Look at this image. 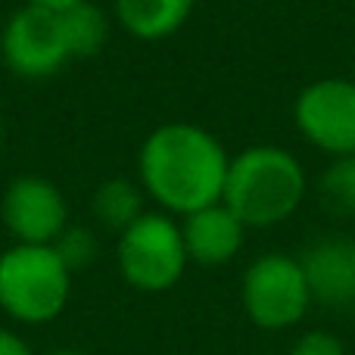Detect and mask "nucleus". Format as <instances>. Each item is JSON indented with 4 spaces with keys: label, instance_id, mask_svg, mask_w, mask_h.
<instances>
[{
    "label": "nucleus",
    "instance_id": "f257e3e1",
    "mask_svg": "<svg viewBox=\"0 0 355 355\" xmlns=\"http://www.w3.org/2000/svg\"><path fill=\"white\" fill-rule=\"evenodd\" d=\"M231 156L212 131L193 122H166L147 135L137 153V178L168 215H190L221 202Z\"/></svg>",
    "mask_w": 355,
    "mask_h": 355
},
{
    "label": "nucleus",
    "instance_id": "f03ea898",
    "mask_svg": "<svg viewBox=\"0 0 355 355\" xmlns=\"http://www.w3.org/2000/svg\"><path fill=\"white\" fill-rule=\"evenodd\" d=\"M306 190V168L290 150L259 144L231 156L221 202L246 227H275L302 206Z\"/></svg>",
    "mask_w": 355,
    "mask_h": 355
},
{
    "label": "nucleus",
    "instance_id": "7ed1b4c3",
    "mask_svg": "<svg viewBox=\"0 0 355 355\" xmlns=\"http://www.w3.org/2000/svg\"><path fill=\"white\" fill-rule=\"evenodd\" d=\"M72 293V268L56 246L16 243L0 256V306L22 324L53 321Z\"/></svg>",
    "mask_w": 355,
    "mask_h": 355
},
{
    "label": "nucleus",
    "instance_id": "20e7f679",
    "mask_svg": "<svg viewBox=\"0 0 355 355\" xmlns=\"http://www.w3.org/2000/svg\"><path fill=\"white\" fill-rule=\"evenodd\" d=\"M116 262L135 290L144 293L172 290L190 262L181 225L168 212H144L135 225L119 234Z\"/></svg>",
    "mask_w": 355,
    "mask_h": 355
},
{
    "label": "nucleus",
    "instance_id": "39448f33",
    "mask_svg": "<svg viewBox=\"0 0 355 355\" xmlns=\"http://www.w3.org/2000/svg\"><path fill=\"white\" fill-rule=\"evenodd\" d=\"M243 312L265 331H284L302 321L312 306L302 262L284 252H265L246 268L240 284Z\"/></svg>",
    "mask_w": 355,
    "mask_h": 355
},
{
    "label": "nucleus",
    "instance_id": "423d86ee",
    "mask_svg": "<svg viewBox=\"0 0 355 355\" xmlns=\"http://www.w3.org/2000/svg\"><path fill=\"white\" fill-rule=\"evenodd\" d=\"M0 56L19 78H50L72 62L62 10L22 3L0 31Z\"/></svg>",
    "mask_w": 355,
    "mask_h": 355
},
{
    "label": "nucleus",
    "instance_id": "0eeeda50",
    "mask_svg": "<svg viewBox=\"0 0 355 355\" xmlns=\"http://www.w3.org/2000/svg\"><path fill=\"white\" fill-rule=\"evenodd\" d=\"M296 131L324 156H355V81L321 78L306 85L293 103Z\"/></svg>",
    "mask_w": 355,
    "mask_h": 355
},
{
    "label": "nucleus",
    "instance_id": "6e6552de",
    "mask_svg": "<svg viewBox=\"0 0 355 355\" xmlns=\"http://www.w3.org/2000/svg\"><path fill=\"white\" fill-rule=\"evenodd\" d=\"M0 218L16 243L53 246L69 227V206L53 181L41 175H19L3 190Z\"/></svg>",
    "mask_w": 355,
    "mask_h": 355
},
{
    "label": "nucleus",
    "instance_id": "1a4fd4ad",
    "mask_svg": "<svg viewBox=\"0 0 355 355\" xmlns=\"http://www.w3.org/2000/svg\"><path fill=\"white\" fill-rule=\"evenodd\" d=\"M178 225H181L187 259L209 265V268L231 262L243 250L246 231H250L225 202H212L206 209H196V212L184 215Z\"/></svg>",
    "mask_w": 355,
    "mask_h": 355
},
{
    "label": "nucleus",
    "instance_id": "9d476101",
    "mask_svg": "<svg viewBox=\"0 0 355 355\" xmlns=\"http://www.w3.org/2000/svg\"><path fill=\"white\" fill-rule=\"evenodd\" d=\"M312 302L331 309L355 306V240L327 237L309 246L300 259Z\"/></svg>",
    "mask_w": 355,
    "mask_h": 355
},
{
    "label": "nucleus",
    "instance_id": "9b49d317",
    "mask_svg": "<svg viewBox=\"0 0 355 355\" xmlns=\"http://www.w3.org/2000/svg\"><path fill=\"white\" fill-rule=\"evenodd\" d=\"M193 3L196 0H112V16L137 41H162L184 28Z\"/></svg>",
    "mask_w": 355,
    "mask_h": 355
},
{
    "label": "nucleus",
    "instance_id": "f8f14e48",
    "mask_svg": "<svg viewBox=\"0 0 355 355\" xmlns=\"http://www.w3.org/2000/svg\"><path fill=\"white\" fill-rule=\"evenodd\" d=\"M144 187L141 181H128V178H110L94 190L91 200V212L100 225H106L110 231L122 234L125 227H131L141 218L147 209H144Z\"/></svg>",
    "mask_w": 355,
    "mask_h": 355
},
{
    "label": "nucleus",
    "instance_id": "ddd939ff",
    "mask_svg": "<svg viewBox=\"0 0 355 355\" xmlns=\"http://www.w3.org/2000/svg\"><path fill=\"white\" fill-rule=\"evenodd\" d=\"M62 22H66L72 60L97 56L103 50V44L110 41V16L94 0H81V3L62 10Z\"/></svg>",
    "mask_w": 355,
    "mask_h": 355
},
{
    "label": "nucleus",
    "instance_id": "4468645a",
    "mask_svg": "<svg viewBox=\"0 0 355 355\" xmlns=\"http://www.w3.org/2000/svg\"><path fill=\"white\" fill-rule=\"evenodd\" d=\"M318 196L327 212L355 215V156H337L318 178Z\"/></svg>",
    "mask_w": 355,
    "mask_h": 355
},
{
    "label": "nucleus",
    "instance_id": "2eb2a0df",
    "mask_svg": "<svg viewBox=\"0 0 355 355\" xmlns=\"http://www.w3.org/2000/svg\"><path fill=\"white\" fill-rule=\"evenodd\" d=\"M53 246L62 256V262H66L72 271L91 265L94 252H97V240H94V234L87 231V227H66Z\"/></svg>",
    "mask_w": 355,
    "mask_h": 355
},
{
    "label": "nucleus",
    "instance_id": "dca6fc26",
    "mask_svg": "<svg viewBox=\"0 0 355 355\" xmlns=\"http://www.w3.org/2000/svg\"><path fill=\"white\" fill-rule=\"evenodd\" d=\"M290 355H346V349H343V343H340L334 334L312 331V334H306V337L296 340Z\"/></svg>",
    "mask_w": 355,
    "mask_h": 355
},
{
    "label": "nucleus",
    "instance_id": "f3484780",
    "mask_svg": "<svg viewBox=\"0 0 355 355\" xmlns=\"http://www.w3.org/2000/svg\"><path fill=\"white\" fill-rule=\"evenodd\" d=\"M0 355H31L28 343L10 331H0Z\"/></svg>",
    "mask_w": 355,
    "mask_h": 355
},
{
    "label": "nucleus",
    "instance_id": "a211bd4d",
    "mask_svg": "<svg viewBox=\"0 0 355 355\" xmlns=\"http://www.w3.org/2000/svg\"><path fill=\"white\" fill-rule=\"evenodd\" d=\"M25 3H37V6H50V10H69V6L81 3V0H25Z\"/></svg>",
    "mask_w": 355,
    "mask_h": 355
},
{
    "label": "nucleus",
    "instance_id": "6ab92c4d",
    "mask_svg": "<svg viewBox=\"0 0 355 355\" xmlns=\"http://www.w3.org/2000/svg\"><path fill=\"white\" fill-rule=\"evenodd\" d=\"M47 355H81V352H75V349H53V352H47Z\"/></svg>",
    "mask_w": 355,
    "mask_h": 355
},
{
    "label": "nucleus",
    "instance_id": "aec40b11",
    "mask_svg": "<svg viewBox=\"0 0 355 355\" xmlns=\"http://www.w3.org/2000/svg\"><path fill=\"white\" fill-rule=\"evenodd\" d=\"M0 137H3V125H0Z\"/></svg>",
    "mask_w": 355,
    "mask_h": 355
},
{
    "label": "nucleus",
    "instance_id": "412c9836",
    "mask_svg": "<svg viewBox=\"0 0 355 355\" xmlns=\"http://www.w3.org/2000/svg\"><path fill=\"white\" fill-rule=\"evenodd\" d=\"M352 309H355V306H352Z\"/></svg>",
    "mask_w": 355,
    "mask_h": 355
}]
</instances>
